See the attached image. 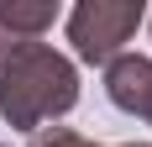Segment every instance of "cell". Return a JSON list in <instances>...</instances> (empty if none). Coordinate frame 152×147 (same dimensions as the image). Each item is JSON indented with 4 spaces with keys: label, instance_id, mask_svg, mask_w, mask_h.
I'll list each match as a JSON object with an SVG mask.
<instances>
[{
    "label": "cell",
    "instance_id": "4",
    "mask_svg": "<svg viewBox=\"0 0 152 147\" xmlns=\"http://www.w3.org/2000/svg\"><path fill=\"white\" fill-rule=\"evenodd\" d=\"M58 21V5H21V0H0V37L11 42H42V32Z\"/></svg>",
    "mask_w": 152,
    "mask_h": 147
},
{
    "label": "cell",
    "instance_id": "2",
    "mask_svg": "<svg viewBox=\"0 0 152 147\" xmlns=\"http://www.w3.org/2000/svg\"><path fill=\"white\" fill-rule=\"evenodd\" d=\"M142 26V0H84L68 11V42L84 63H115Z\"/></svg>",
    "mask_w": 152,
    "mask_h": 147
},
{
    "label": "cell",
    "instance_id": "5",
    "mask_svg": "<svg viewBox=\"0 0 152 147\" xmlns=\"http://www.w3.org/2000/svg\"><path fill=\"white\" fill-rule=\"evenodd\" d=\"M26 147H89V142H84L79 132H68V126H47V132H37ZM131 147H137V142H131Z\"/></svg>",
    "mask_w": 152,
    "mask_h": 147
},
{
    "label": "cell",
    "instance_id": "3",
    "mask_svg": "<svg viewBox=\"0 0 152 147\" xmlns=\"http://www.w3.org/2000/svg\"><path fill=\"white\" fill-rule=\"evenodd\" d=\"M105 95L121 105L126 116H142V121H152V58L121 53V58L105 68Z\"/></svg>",
    "mask_w": 152,
    "mask_h": 147
},
{
    "label": "cell",
    "instance_id": "1",
    "mask_svg": "<svg viewBox=\"0 0 152 147\" xmlns=\"http://www.w3.org/2000/svg\"><path fill=\"white\" fill-rule=\"evenodd\" d=\"M74 100H79V74L63 53H53L47 42L0 37V110L11 126L37 132L42 121L74 110Z\"/></svg>",
    "mask_w": 152,
    "mask_h": 147
}]
</instances>
